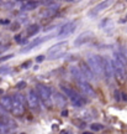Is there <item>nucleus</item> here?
I'll list each match as a JSON object with an SVG mask.
<instances>
[{
	"label": "nucleus",
	"instance_id": "obj_1",
	"mask_svg": "<svg viewBox=\"0 0 127 134\" xmlns=\"http://www.w3.org/2000/svg\"><path fill=\"white\" fill-rule=\"evenodd\" d=\"M86 61H88V66L91 68V71L94 72V75L103 76V57L101 56L90 53V55H88Z\"/></svg>",
	"mask_w": 127,
	"mask_h": 134
},
{
	"label": "nucleus",
	"instance_id": "obj_2",
	"mask_svg": "<svg viewBox=\"0 0 127 134\" xmlns=\"http://www.w3.org/2000/svg\"><path fill=\"white\" fill-rule=\"evenodd\" d=\"M36 93H37L38 98L42 100L47 107H51L52 105V91L48 86H45V85H38L36 87Z\"/></svg>",
	"mask_w": 127,
	"mask_h": 134
},
{
	"label": "nucleus",
	"instance_id": "obj_3",
	"mask_svg": "<svg viewBox=\"0 0 127 134\" xmlns=\"http://www.w3.org/2000/svg\"><path fill=\"white\" fill-rule=\"evenodd\" d=\"M12 99V108L11 112L15 115H21L25 112V105H26V98L22 94H15L11 97Z\"/></svg>",
	"mask_w": 127,
	"mask_h": 134
},
{
	"label": "nucleus",
	"instance_id": "obj_4",
	"mask_svg": "<svg viewBox=\"0 0 127 134\" xmlns=\"http://www.w3.org/2000/svg\"><path fill=\"white\" fill-rule=\"evenodd\" d=\"M111 66H112V71L116 75V77L120 81H123L126 78V66L123 63H121L120 61H117L116 58H113L111 61Z\"/></svg>",
	"mask_w": 127,
	"mask_h": 134
},
{
	"label": "nucleus",
	"instance_id": "obj_5",
	"mask_svg": "<svg viewBox=\"0 0 127 134\" xmlns=\"http://www.w3.org/2000/svg\"><path fill=\"white\" fill-rule=\"evenodd\" d=\"M113 3H115V0H104V1H101L100 4L96 5L94 9L90 10L89 13H88V16H89V18H95V16H98L100 13H103L104 10L109 9Z\"/></svg>",
	"mask_w": 127,
	"mask_h": 134
},
{
	"label": "nucleus",
	"instance_id": "obj_6",
	"mask_svg": "<svg viewBox=\"0 0 127 134\" xmlns=\"http://www.w3.org/2000/svg\"><path fill=\"white\" fill-rule=\"evenodd\" d=\"M75 27H77L75 23H74V21H69V23H67V24H64L62 26L61 30L57 34V36H58V37H67V36H69V35L75 30Z\"/></svg>",
	"mask_w": 127,
	"mask_h": 134
},
{
	"label": "nucleus",
	"instance_id": "obj_7",
	"mask_svg": "<svg viewBox=\"0 0 127 134\" xmlns=\"http://www.w3.org/2000/svg\"><path fill=\"white\" fill-rule=\"evenodd\" d=\"M27 102H28V105H30L32 109H36V110L40 109V98H38L37 93H36L35 90H28Z\"/></svg>",
	"mask_w": 127,
	"mask_h": 134
},
{
	"label": "nucleus",
	"instance_id": "obj_8",
	"mask_svg": "<svg viewBox=\"0 0 127 134\" xmlns=\"http://www.w3.org/2000/svg\"><path fill=\"white\" fill-rule=\"evenodd\" d=\"M113 75L112 71V66H111V61L109 60L107 57L103 58V76H105V80L106 81H111Z\"/></svg>",
	"mask_w": 127,
	"mask_h": 134
},
{
	"label": "nucleus",
	"instance_id": "obj_9",
	"mask_svg": "<svg viewBox=\"0 0 127 134\" xmlns=\"http://www.w3.org/2000/svg\"><path fill=\"white\" fill-rule=\"evenodd\" d=\"M80 70V72H81V75H83V77H84L86 81L89 82V81H93L95 78V75H94V72L91 71V68H90L89 66H88V63H85L84 61H81V62L79 63V67H78Z\"/></svg>",
	"mask_w": 127,
	"mask_h": 134
},
{
	"label": "nucleus",
	"instance_id": "obj_10",
	"mask_svg": "<svg viewBox=\"0 0 127 134\" xmlns=\"http://www.w3.org/2000/svg\"><path fill=\"white\" fill-rule=\"evenodd\" d=\"M93 36H94V34L90 32V31H85V32L80 34L78 37H75V40H74V46L75 47H80V46H83L84 43L89 42L90 40L93 38Z\"/></svg>",
	"mask_w": 127,
	"mask_h": 134
},
{
	"label": "nucleus",
	"instance_id": "obj_11",
	"mask_svg": "<svg viewBox=\"0 0 127 134\" xmlns=\"http://www.w3.org/2000/svg\"><path fill=\"white\" fill-rule=\"evenodd\" d=\"M52 36H53V35H48V36H43V37H36V38H35V40L32 41V42H30L27 46H26V47L22 48V50H21V52L25 53V52H28V51H31L32 48L37 47L38 45H41L42 42H45V41H47V40L52 38Z\"/></svg>",
	"mask_w": 127,
	"mask_h": 134
},
{
	"label": "nucleus",
	"instance_id": "obj_12",
	"mask_svg": "<svg viewBox=\"0 0 127 134\" xmlns=\"http://www.w3.org/2000/svg\"><path fill=\"white\" fill-rule=\"evenodd\" d=\"M67 46H68V42H67V41H62V42H58V43H56V45H53L51 48H48V57L52 56V55L66 52L64 50H66Z\"/></svg>",
	"mask_w": 127,
	"mask_h": 134
},
{
	"label": "nucleus",
	"instance_id": "obj_13",
	"mask_svg": "<svg viewBox=\"0 0 127 134\" xmlns=\"http://www.w3.org/2000/svg\"><path fill=\"white\" fill-rule=\"evenodd\" d=\"M78 85H79V87L81 88V91L85 93V96H88V97H96L94 88L90 86V83L88 81H85V80L79 81V82H78Z\"/></svg>",
	"mask_w": 127,
	"mask_h": 134
},
{
	"label": "nucleus",
	"instance_id": "obj_14",
	"mask_svg": "<svg viewBox=\"0 0 127 134\" xmlns=\"http://www.w3.org/2000/svg\"><path fill=\"white\" fill-rule=\"evenodd\" d=\"M61 90H62V92L64 93V96L71 98L72 102H74L75 99H78V98H80V97H81L80 94H78L74 90H72L71 87L66 86V85H61Z\"/></svg>",
	"mask_w": 127,
	"mask_h": 134
},
{
	"label": "nucleus",
	"instance_id": "obj_15",
	"mask_svg": "<svg viewBox=\"0 0 127 134\" xmlns=\"http://www.w3.org/2000/svg\"><path fill=\"white\" fill-rule=\"evenodd\" d=\"M0 105H1L5 110H11V108H12V99H11V97H9V96L1 97Z\"/></svg>",
	"mask_w": 127,
	"mask_h": 134
},
{
	"label": "nucleus",
	"instance_id": "obj_16",
	"mask_svg": "<svg viewBox=\"0 0 127 134\" xmlns=\"http://www.w3.org/2000/svg\"><path fill=\"white\" fill-rule=\"evenodd\" d=\"M71 73H72V76L74 77V80H75L77 82H79V81H83V80H85L84 77H83V75H81L80 70L78 68V67H75V66L71 67ZM85 81H86V80H85Z\"/></svg>",
	"mask_w": 127,
	"mask_h": 134
},
{
	"label": "nucleus",
	"instance_id": "obj_17",
	"mask_svg": "<svg viewBox=\"0 0 127 134\" xmlns=\"http://www.w3.org/2000/svg\"><path fill=\"white\" fill-rule=\"evenodd\" d=\"M38 31H40V26H38L37 24L30 25L27 29H26V36H28V37H31V36H35V35H36Z\"/></svg>",
	"mask_w": 127,
	"mask_h": 134
},
{
	"label": "nucleus",
	"instance_id": "obj_18",
	"mask_svg": "<svg viewBox=\"0 0 127 134\" xmlns=\"http://www.w3.org/2000/svg\"><path fill=\"white\" fill-rule=\"evenodd\" d=\"M54 102L57 105L64 107L66 105V97H63L61 93H54Z\"/></svg>",
	"mask_w": 127,
	"mask_h": 134
},
{
	"label": "nucleus",
	"instance_id": "obj_19",
	"mask_svg": "<svg viewBox=\"0 0 127 134\" xmlns=\"http://www.w3.org/2000/svg\"><path fill=\"white\" fill-rule=\"evenodd\" d=\"M113 58H116L117 61H120V62L123 63V65L127 67V60H126V57H125L123 53L118 52V51H115V52H113Z\"/></svg>",
	"mask_w": 127,
	"mask_h": 134
},
{
	"label": "nucleus",
	"instance_id": "obj_20",
	"mask_svg": "<svg viewBox=\"0 0 127 134\" xmlns=\"http://www.w3.org/2000/svg\"><path fill=\"white\" fill-rule=\"evenodd\" d=\"M37 6H38V3H36V1H26L25 5L22 6V9L24 10H33V9H36Z\"/></svg>",
	"mask_w": 127,
	"mask_h": 134
},
{
	"label": "nucleus",
	"instance_id": "obj_21",
	"mask_svg": "<svg viewBox=\"0 0 127 134\" xmlns=\"http://www.w3.org/2000/svg\"><path fill=\"white\" fill-rule=\"evenodd\" d=\"M90 128L91 130H95V132H98V130H101L104 128L103 124H100V123H93V124L90 125Z\"/></svg>",
	"mask_w": 127,
	"mask_h": 134
},
{
	"label": "nucleus",
	"instance_id": "obj_22",
	"mask_svg": "<svg viewBox=\"0 0 127 134\" xmlns=\"http://www.w3.org/2000/svg\"><path fill=\"white\" fill-rule=\"evenodd\" d=\"M11 57H14V55H12V53H10V55H6V56H3V57H0V63L4 62V61H8V60H10Z\"/></svg>",
	"mask_w": 127,
	"mask_h": 134
},
{
	"label": "nucleus",
	"instance_id": "obj_23",
	"mask_svg": "<svg viewBox=\"0 0 127 134\" xmlns=\"http://www.w3.org/2000/svg\"><path fill=\"white\" fill-rule=\"evenodd\" d=\"M25 87H26V82L25 81H20L16 83V88H19V90H22Z\"/></svg>",
	"mask_w": 127,
	"mask_h": 134
},
{
	"label": "nucleus",
	"instance_id": "obj_24",
	"mask_svg": "<svg viewBox=\"0 0 127 134\" xmlns=\"http://www.w3.org/2000/svg\"><path fill=\"white\" fill-rule=\"evenodd\" d=\"M120 97H121V93L118 91H115L113 92V98H115V100L117 102V100H120Z\"/></svg>",
	"mask_w": 127,
	"mask_h": 134
},
{
	"label": "nucleus",
	"instance_id": "obj_25",
	"mask_svg": "<svg viewBox=\"0 0 127 134\" xmlns=\"http://www.w3.org/2000/svg\"><path fill=\"white\" fill-rule=\"evenodd\" d=\"M20 29V24L19 23H15V24H12V27H11V30L12 31H15V30H19Z\"/></svg>",
	"mask_w": 127,
	"mask_h": 134
},
{
	"label": "nucleus",
	"instance_id": "obj_26",
	"mask_svg": "<svg viewBox=\"0 0 127 134\" xmlns=\"http://www.w3.org/2000/svg\"><path fill=\"white\" fill-rule=\"evenodd\" d=\"M10 68L8 66H3V67H0V73H3V72H6V71H9Z\"/></svg>",
	"mask_w": 127,
	"mask_h": 134
},
{
	"label": "nucleus",
	"instance_id": "obj_27",
	"mask_svg": "<svg viewBox=\"0 0 127 134\" xmlns=\"http://www.w3.org/2000/svg\"><path fill=\"white\" fill-rule=\"evenodd\" d=\"M43 60H45V56H43V55H40V56H37V58H36L37 62H42Z\"/></svg>",
	"mask_w": 127,
	"mask_h": 134
},
{
	"label": "nucleus",
	"instance_id": "obj_28",
	"mask_svg": "<svg viewBox=\"0 0 127 134\" xmlns=\"http://www.w3.org/2000/svg\"><path fill=\"white\" fill-rule=\"evenodd\" d=\"M30 66H31V61H27V62H25L22 65V68H28Z\"/></svg>",
	"mask_w": 127,
	"mask_h": 134
},
{
	"label": "nucleus",
	"instance_id": "obj_29",
	"mask_svg": "<svg viewBox=\"0 0 127 134\" xmlns=\"http://www.w3.org/2000/svg\"><path fill=\"white\" fill-rule=\"evenodd\" d=\"M120 99H122V100H125V102H126V100H127V94H126V93H121V98H120Z\"/></svg>",
	"mask_w": 127,
	"mask_h": 134
},
{
	"label": "nucleus",
	"instance_id": "obj_30",
	"mask_svg": "<svg viewBox=\"0 0 127 134\" xmlns=\"http://www.w3.org/2000/svg\"><path fill=\"white\" fill-rule=\"evenodd\" d=\"M62 115H63V117L68 115V110H63V112H62Z\"/></svg>",
	"mask_w": 127,
	"mask_h": 134
},
{
	"label": "nucleus",
	"instance_id": "obj_31",
	"mask_svg": "<svg viewBox=\"0 0 127 134\" xmlns=\"http://www.w3.org/2000/svg\"><path fill=\"white\" fill-rule=\"evenodd\" d=\"M83 134H94V133H93V132H84Z\"/></svg>",
	"mask_w": 127,
	"mask_h": 134
},
{
	"label": "nucleus",
	"instance_id": "obj_32",
	"mask_svg": "<svg viewBox=\"0 0 127 134\" xmlns=\"http://www.w3.org/2000/svg\"><path fill=\"white\" fill-rule=\"evenodd\" d=\"M66 1H74V0H66Z\"/></svg>",
	"mask_w": 127,
	"mask_h": 134
},
{
	"label": "nucleus",
	"instance_id": "obj_33",
	"mask_svg": "<svg viewBox=\"0 0 127 134\" xmlns=\"http://www.w3.org/2000/svg\"><path fill=\"white\" fill-rule=\"evenodd\" d=\"M16 1H22V0H16Z\"/></svg>",
	"mask_w": 127,
	"mask_h": 134
},
{
	"label": "nucleus",
	"instance_id": "obj_34",
	"mask_svg": "<svg viewBox=\"0 0 127 134\" xmlns=\"http://www.w3.org/2000/svg\"><path fill=\"white\" fill-rule=\"evenodd\" d=\"M20 134H25V133H20Z\"/></svg>",
	"mask_w": 127,
	"mask_h": 134
},
{
	"label": "nucleus",
	"instance_id": "obj_35",
	"mask_svg": "<svg viewBox=\"0 0 127 134\" xmlns=\"http://www.w3.org/2000/svg\"><path fill=\"white\" fill-rule=\"evenodd\" d=\"M126 18H127V16H126Z\"/></svg>",
	"mask_w": 127,
	"mask_h": 134
}]
</instances>
